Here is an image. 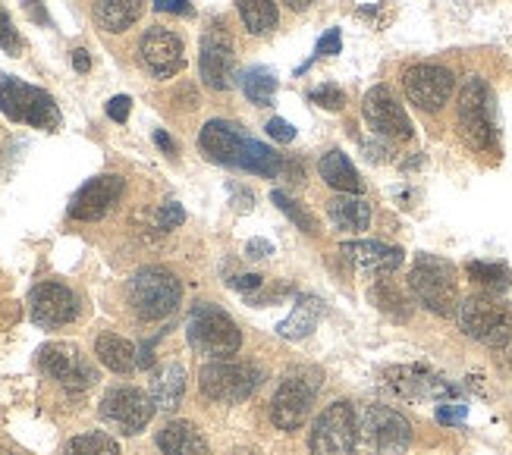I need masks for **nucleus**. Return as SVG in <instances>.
Masks as SVG:
<instances>
[{"label": "nucleus", "mask_w": 512, "mask_h": 455, "mask_svg": "<svg viewBox=\"0 0 512 455\" xmlns=\"http://www.w3.org/2000/svg\"><path fill=\"white\" fill-rule=\"evenodd\" d=\"M95 355L104 364L107 371L114 374H132L139 368V352L129 339L117 336V333H101L98 343H95Z\"/></svg>", "instance_id": "25"}, {"label": "nucleus", "mask_w": 512, "mask_h": 455, "mask_svg": "<svg viewBox=\"0 0 512 455\" xmlns=\"http://www.w3.org/2000/svg\"><path fill=\"white\" fill-rule=\"evenodd\" d=\"M264 374L261 368H255V364L249 361H211L202 368V374H198V390H202L205 399L211 402H246L258 386H261Z\"/></svg>", "instance_id": "10"}, {"label": "nucleus", "mask_w": 512, "mask_h": 455, "mask_svg": "<svg viewBox=\"0 0 512 455\" xmlns=\"http://www.w3.org/2000/svg\"><path fill=\"white\" fill-rule=\"evenodd\" d=\"M311 455H352L359 449V424L352 402H333L318 415L308 437Z\"/></svg>", "instance_id": "11"}, {"label": "nucleus", "mask_w": 512, "mask_h": 455, "mask_svg": "<svg viewBox=\"0 0 512 455\" xmlns=\"http://www.w3.org/2000/svg\"><path fill=\"white\" fill-rule=\"evenodd\" d=\"M198 70H202V79H205L208 88H214V91L233 88V79H236V51H233V38H230L224 22H214V26H208V32L202 35Z\"/></svg>", "instance_id": "15"}, {"label": "nucleus", "mask_w": 512, "mask_h": 455, "mask_svg": "<svg viewBox=\"0 0 512 455\" xmlns=\"http://www.w3.org/2000/svg\"><path fill=\"white\" fill-rule=\"evenodd\" d=\"M63 455H120V443L110 434L92 430V434H79L66 443Z\"/></svg>", "instance_id": "33"}, {"label": "nucleus", "mask_w": 512, "mask_h": 455, "mask_svg": "<svg viewBox=\"0 0 512 455\" xmlns=\"http://www.w3.org/2000/svg\"><path fill=\"white\" fill-rule=\"evenodd\" d=\"M409 289L418 299L421 308L431 314L450 317L459 308V283H456V267L437 255H418L409 273Z\"/></svg>", "instance_id": "6"}, {"label": "nucleus", "mask_w": 512, "mask_h": 455, "mask_svg": "<svg viewBox=\"0 0 512 455\" xmlns=\"http://www.w3.org/2000/svg\"><path fill=\"white\" fill-rule=\"evenodd\" d=\"M0 113L10 117L13 123H29L48 132L60 126V110L48 91L19 82L7 73H0Z\"/></svg>", "instance_id": "8"}, {"label": "nucleus", "mask_w": 512, "mask_h": 455, "mask_svg": "<svg viewBox=\"0 0 512 455\" xmlns=\"http://www.w3.org/2000/svg\"><path fill=\"white\" fill-rule=\"evenodd\" d=\"M38 368L48 374L51 380H57L66 393H85L92 390L98 371L95 364L82 355V349H76L73 343H48L38 349Z\"/></svg>", "instance_id": "12"}, {"label": "nucleus", "mask_w": 512, "mask_h": 455, "mask_svg": "<svg viewBox=\"0 0 512 455\" xmlns=\"http://www.w3.org/2000/svg\"><path fill=\"white\" fill-rule=\"evenodd\" d=\"M465 270H469V280H472L475 286H481L484 292L500 295V292H506V289L512 286V273H509V267H506V264H494V261H472Z\"/></svg>", "instance_id": "31"}, {"label": "nucleus", "mask_w": 512, "mask_h": 455, "mask_svg": "<svg viewBox=\"0 0 512 455\" xmlns=\"http://www.w3.org/2000/svg\"><path fill=\"white\" fill-rule=\"evenodd\" d=\"M318 173L321 179L327 182L330 189H337L343 195H359L362 192V179H359V170L352 167V161L343 154V151H327L321 161H318Z\"/></svg>", "instance_id": "24"}, {"label": "nucleus", "mask_w": 512, "mask_h": 455, "mask_svg": "<svg viewBox=\"0 0 512 455\" xmlns=\"http://www.w3.org/2000/svg\"><path fill=\"white\" fill-rule=\"evenodd\" d=\"M403 88L406 98L425 113H437L450 104L453 88H456V76L447 66L437 63H415L403 73Z\"/></svg>", "instance_id": "14"}, {"label": "nucleus", "mask_w": 512, "mask_h": 455, "mask_svg": "<svg viewBox=\"0 0 512 455\" xmlns=\"http://www.w3.org/2000/svg\"><path fill=\"white\" fill-rule=\"evenodd\" d=\"M283 4H286L289 10H305V7L315 4V0H283Z\"/></svg>", "instance_id": "50"}, {"label": "nucleus", "mask_w": 512, "mask_h": 455, "mask_svg": "<svg viewBox=\"0 0 512 455\" xmlns=\"http://www.w3.org/2000/svg\"><path fill=\"white\" fill-rule=\"evenodd\" d=\"M29 314H32V324H38L41 330H57L73 324L79 317V295L63 286V283H38L29 292Z\"/></svg>", "instance_id": "16"}, {"label": "nucleus", "mask_w": 512, "mask_h": 455, "mask_svg": "<svg viewBox=\"0 0 512 455\" xmlns=\"http://www.w3.org/2000/svg\"><path fill=\"white\" fill-rule=\"evenodd\" d=\"M264 129H267V135H271V139L280 142V145H286V142H293V139H296V126H293V123H286V120H280V117H274Z\"/></svg>", "instance_id": "40"}, {"label": "nucleus", "mask_w": 512, "mask_h": 455, "mask_svg": "<svg viewBox=\"0 0 512 455\" xmlns=\"http://www.w3.org/2000/svg\"><path fill=\"white\" fill-rule=\"evenodd\" d=\"M154 10L158 13H186L189 0H154Z\"/></svg>", "instance_id": "43"}, {"label": "nucleus", "mask_w": 512, "mask_h": 455, "mask_svg": "<svg viewBox=\"0 0 512 455\" xmlns=\"http://www.w3.org/2000/svg\"><path fill=\"white\" fill-rule=\"evenodd\" d=\"M183 223H186V211L176 201H167L158 211V230H164V233L176 230V226H183Z\"/></svg>", "instance_id": "37"}, {"label": "nucleus", "mask_w": 512, "mask_h": 455, "mask_svg": "<svg viewBox=\"0 0 512 455\" xmlns=\"http://www.w3.org/2000/svg\"><path fill=\"white\" fill-rule=\"evenodd\" d=\"M340 51H343V38H340L337 29H327L318 38V44H315V57H333V54H340Z\"/></svg>", "instance_id": "38"}, {"label": "nucleus", "mask_w": 512, "mask_h": 455, "mask_svg": "<svg viewBox=\"0 0 512 455\" xmlns=\"http://www.w3.org/2000/svg\"><path fill=\"white\" fill-rule=\"evenodd\" d=\"M365 157H371V161H387V148L384 145H365Z\"/></svg>", "instance_id": "49"}, {"label": "nucleus", "mask_w": 512, "mask_h": 455, "mask_svg": "<svg viewBox=\"0 0 512 455\" xmlns=\"http://www.w3.org/2000/svg\"><path fill=\"white\" fill-rule=\"evenodd\" d=\"M355 424H359V449L371 455H399L412 443V424L390 405L355 408Z\"/></svg>", "instance_id": "7"}, {"label": "nucleus", "mask_w": 512, "mask_h": 455, "mask_svg": "<svg viewBox=\"0 0 512 455\" xmlns=\"http://www.w3.org/2000/svg\"><path fill=\"white\" fill-rule=\"evenodd\" d=\"M321 393V374L315 368H293L277 386L271 399V421L280 430H299Z\"/></svg>", "instance_id": "9"}, {"label": "nucleus", "mask_w": 512, "mask_h": 455, "mask_svg": "<svg viewBox=\"0 0 512 455\" xmlns=\"http://www.w3.org/2000/svg\"><path fill=\"white\" fill-rule=\"evenodd\" d=\"M158 449L164 455H211L208 440L192 421H170L158 430Z\"/></svg>", "instance_id": "22"}, {"label": "nucleus", "mask_w": 512, "mask_h": 455, "mask_svg": "<svg viewBox=\"0 0 512 455\" xmlns=\"http://www.w3.org/2000/svg\"><path fill=\"white\" fill-rule=\"evenodd\" d=\"M362 113H365V120L368 126L377 132V135H384V139H396V142H409L412 139V120H409V113L406 107L396 101V95L387 88V85H374L365 101H362Z\"/></svg>", "instance_id": "17"}, {"label": "nucleus", "mask_w": 512, "mask_h": 455, "mask_svg": "<svg viewBox=\"0 0 512 455\" xmlns=\"http://www.w3.org/2000/svg\"><path fill=\"white\" fill-rule=\"evenodd\" d=\"M456 317L462 333L478 339L487 349H503L512 339V305L497 299L494 292H475L462 299Z\"/></svg>", "instance_id": "3"}, {"label": "nucleus", "mask_w": 512, "mask_h": 455, "mask_svg": "<svg viewBox=\"0 0 512 455\" xmlns=\"http://www.w3.org/2000/svg\"><path fill=\"white\" fill-rule=\"evenodd\" d=\"M321 314H324V302L321 299H315V295H299V302L293 305V314H289L286 321H280L277 333L283 339H305L311 330L318 327Z\"/></svg>", "instance_id": "28"}, {"label": "nucleus", "mask_w": 512, "mask_h": 455, "mask_svg": "<svg viewBox=\"0 0 512 455\" xmlns=\"http://www.w3.org/2000/svg\"><path fill=\"white\" fill-rule=\"evenodd\" d=\"M0 455H10V452H7V449H0Z\"/></svg>", "instance_id": "51"}, {"label": "nucleus", "mask_w": 512, "mask_h": 455, "mask_svg": "<svg viewBox=\"0 0 512 455\" xmlns=\"http://www.w3.org/2000/svg\"><path fill=\"white\" fill-rule=\"evenodd\" d=\"M387 390L399 399H434V396H453L456 390L425 368H393Z\"/></svg>", "instance_id": "21"}, {"label": "nucleus", "mask_w": 512, "mask_h": 455, "mask_svg": "<svg viewBox=\"0 0 512 455\" xmlns=\"http://www.w3.org/2000/svg\"><path fill=\"white\" fill-rule=\"evenodd\" d=\"M129 107H132V101H129L126 95L110 98V101H107V117H110V120H117V123H126V117H129Z\"/></svg>", "instance_id": "41"}, {"label": "nucleus", "mask_w": 512, "mask_h": 455, "mask_svg": "<svg viewBox=\"0 0 512 455\" xmlns=\"http://www.w3.org/2000/svg\"><path fill=\"white\" fill-rule=\"evenodd\" d=\"M271 201L277 204V208H280V211H283L289 220H293V223L299 226L302 233H318V223H315V217H311V214L302 208V204H299V201H293V198H289L286 192H280V189H277V192L271 195Z\"/></svg>", "instance_id": "34"}, {"label": "nucleus", "mask_w": 512, "mask_h": 455, "mask_svg": "<svg viewBox=\"0 0 512 455\" xmlns=\"http://www.w3.org/2000/svg\"><path fill=\"white\" fill-rule=\"evenodd\" d=\"M456 126L462 142L472 151H491L497 145V123H494V91L481 76H472L459 91L456 104Z\"/></svg>", "instance_id": "4"}, {"label": "nucleus", "mask_w": 512, "mask_h": 455, "mask_svg": "<svg viewBox=\"0 0 512 455\" xmlns=\"http://www.w3.org/2000/svg\"><path fill=\"white\" fill-rule=\"evenodd\" d=\"M126 302L129 311L139 321H164L183 302V283L176 280V273L167 267H142L132 273V280L126 286Z\"/></svg>", "instance_id": "2"}, {"label": "nucleus", "mask_w": 512, "mask_h": 455, "mask_svg": "<svg viewBox=\"0 0 512 455\" xmlns=\"http://www.w3.org/2000/svg\"><path fill=\"white\" fill-rule=\"evenodd\" d=\"M26 13L35 19V22H44V26H48V13H44V7H41V0H26Z\"/></svg>", "instance_id": "45"}, {"label": "nucleus", "mask_w": 512, "mask_h": 455, "mask_svg": "<svg viewBox=\"0 0 512 455\" xmlns=\"http://www.w3.org/2000/svg\"><path fill=\"white\" fill-rule=\"evenodd\" d=\"M308 101H315V104L324 107V110H343V107H346L343 88H340V85H333V82L311 88V91H308Z\"/></svg>", "instance_id": "35"}, {"label": "nucleus", "mask_w": 512, "mask_h": 455, "mask_svg": "<svg viewBox=\"0 0 512 455\" xmlns=\"http://www.w3.org/2000/svg\"><path fill=\"white\" fill-rule=\"evenodd\" d=\"M340 255L365 277H387L399 264H403V248L374 242V239H359V242H343Z\"/></svg>", "instance_id": "20"}, {"label": "nucleus", "mask_w": 512, "mask_h": 455, "mask_svg": "<svg viewBox=\"0 0 512 455\" xmlns=\"http://www.w3.org/2000/svg\"><path fill=\"white\" fill-rule=\"evenodd\" d=\"M0 48H4L7 54H13V57L22 54V38H19L13 19H10V13L4 7H0Z\"/></svg>", "instance_id": "36"}, {"label": "nucleus", "mask_w": 512, "mask_h": 455, "mask_svg": "<svg viewBox=\"0 0 512 455\" xmlns=\"http://www.w3.org/2000/svg\"><path fill=\"white\" fill-rule=\"evenodd\" d=\"M154 343H158V339H151V343H145L142 349H139V368H151V364H154Z\"/></svg>", "instance_id": "47"}, {"label": "nucleus", "mask_w": 512, "mask_h": 455, "mask_svg": "<svg viewBox=\"0 0 512 455\" xmlns=\"http://www.w3.org/2000/svg\"><path fill=\"white\" fill-rule=\"evenodd\" d=\"M246 255L249 258H267V255H274V245L271 242H264V239H252L249 245H246Z\"/></svg>", "instance_id": "42"}, {"label": "nucleus", "mask_w": 512, "mask_h": 455, "mask_svg": "<svg viewBox=\"0 0 512 455\" xmlns=\"http://www.w3.org/2000/svg\"><path fill=\"white\" fill-rule=\"evenodd\" d=\"M154 145H158L161 151H167L170 157H176V145H173V139H170V135H167L164 129L154 132Z\"/></svg>", "instance_id": "46"}, {"label": "nucleus", "mask_w": 512, "mask_h": 455, "mask_svg": "<svg viewBox=\"0 0 512 455\" xmlns=\"http://www.w3.org/2000/svg\"><path fill=\"white\" fill-rule=\"evenodd\" d=\"M186 336L195 352H202L214 361H227L242 349V330L224 308H217L211 302L192 308L186 321Z\"/></svg>", "instance_id": "5"}, {"label": "nucleus", "mask_w": 512, "mask_h": 455, "mask_svg": "<svg viewBox=\"0 0 512 455\" xmlns=\"http://www.w3.org/2000/svg\"><path fill=\"white\" fill-rule=\"evenodd\" d=\"M183 396H186V368L183 364H167V368L161 371V377L151 386L154 408H161L164 415H170L180 408Z\"/></svg>", "instance_id": "27"}, {"label": "nucleus", "mask_w": 512, "mask_h": 455, "mask_svg": "<svg viewBox=\"0 0 512 455\" xmlns=\"http://www.w3.org/2000/svg\"><path fill=\"white\" fill-rule=\"evenodd\" d=\"M98 412H101V421L114 427L117 434L136 437L154 418V399L136 390V386H114V390L104 393Z\"/></svg>", "instance_id": "13"}, {"label": "nucleus", "mask_w": 512, "mask_h": 455, "mask_svg": "<svg viewBox=\"0 0 512 455\" xmlns=\"http://www.w3.org/2000/svg\"><path fill=\"white\" fill-rule=\"evenodd\" d=\"M73 66H76V73H88V66H92V60H88V51H85V48L73 51Z\"/></svg>", "instance_id": "48"}, {"label": "nucleus", "mask_w": 512, "mask_h": 455, "mask_svg": "<svg viewBox=\"0 0 512 455\" xmlns=\"http://www.w3.org/2000/svg\"><path fill=\"white\" fill-rule=\"evenodd\" d=\"M327 217L343 233H362L371 223V204L359 195H337L327 204Z\"/></svg>", "instance_id": "23"}, {"label": "nucleus", "mask_w": 512, "mask_h": 455, "mask_svg": "<svg viewBox=\"0 0 512 455\" xmlns=\"http://www.w3.org/2000/svg\"><path fill=\"white\" fill-rule=\"evenodd\" d=\"M371 302L381 308L384 314H390L393 321H409V314H412V305H409V299L403 295V289L387 283V280L371 286Z\"/></svg>", "instance_id": "32"}, {"label": "nucleus", "mask_w": 512, "mask_h": 455, "mask_svg": "<svg viewBox=\"0 0 512 455\" xmlns=\"http://www.w3.org/2000/svg\"><path fill=\"white\" fill-rule=\"evenodd\" d=\"M142 0H95V22L104 32H126L139 22Z\"/></svg>", "instance_id": "26"}, {"label": "nucleus", "mask_w": 512, "mask_h": 455, "mask_svg": "<svg viewBox=\"0 0 512 455\" xmlns=\"http://www.w3.org/2000/svg\"><path fill=\"white\" fill-rule=\"evenodd\" d=\"M236 10L242 16V26L249 29V35H267L277 29L274 0H236Z\"/></svg>", "instance_id": "29"}, {"label": "nucleus", "mask_w": 512, "mask_h": 455, "mask_svg": "<svg viewBox=\"0 0 512 455\" xmlns=\"http://www.w3.org/2000/svg\"><path fill=\"white\" fill-rule=\"evenodd\" d=\"M198 148L214 164H224L242 173H255V176H267L277 179L283 173V157L261 145L258 139L242 132V126L230 123V120H211L205 123L202 135H198Z\"/></svg>", "instance_id": "1"}, {"label": "nucleus", "mask_w": 512, "mask_h": 455, "mask_svg": "<svg viewBox=\"0 0 512 455\" xmlns=\"http://www.w3.org/2000/svg\"><path fill=\"white\" fill-rule=\"evenodd\" d=\"M465 418H469V405H462V402H450V405L437 408V421L440 424H462Z\"/></svg>", "instance_id": "39"}, {"label": "nucleus", "mask_w": 512, "mask_h": 455, "mask_svg": "<svg viewBox=\"0 0 512 455\" xmlns=\"http://www.w3.org/2000/svg\"><path fill=\"white\" fill-rule=\"evenodd\" d=\"M230 286L239 289V292H242V289H258V286H261V277H258V273H246V277H233Z\"/></svg>", "instance_id": "44"}, {"label": "nucleus", "mask_w": 512, "mask_h": 455, "mask_svg": "<svg viewBox=\"0 0 512 455\" xmlns=\"http://www.w3.org/2000/svg\"><path fill=\"white\" fill-rule=\"evenodd\" d=\"M139 60L154 79H170L186 66V44L176 32L154 26L139 41Z\"/></svg>", "instance_id": "18"}, {"label": "nucleus", "mask_w": 512, "mask_h": 455, "mask_svg": "<svg viewBox=\"0 0 512 455\" xmlns=\"http://www.w3.org/2000/svg\"><path fill=\"white\" fill-rule=\"evenodd\" d=\"M242 85V95H246L255 107H267L274 104V95H277V76L267 70V66H249L246 73L239 79Z\"/></svg>", "instance_id": "30"}, {"label": "nucleus", "mask_w": 512, "mask_h": 455, "mask_svg": "<svg viewBox=\"0 0 512 455\" xmlns=\"http://www.w3.org/2000/svg\"><path fill=\"white\" fill-rule=\"evenodd\" d=\"M120 195H123V179L117 173H104V176L88 179L85 186L76 192V198L70 201V217L82 220V223L101 220L114 211Z\"/></svg>", "instance_id": "19"}]
</instances>
